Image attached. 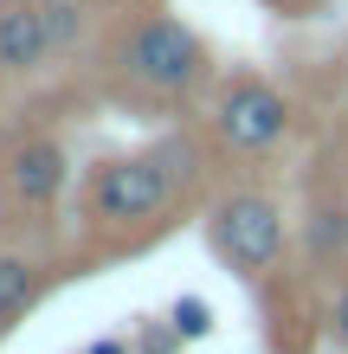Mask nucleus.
Here are the masks:
<instances>
[{"label": "nucleus", "instance_id": "nucleus-1", "mask_svg": "<svg viewBox=\"0 0 348 354\" xmlns=\"http://www.w3.org/2000/svg\"><path fill=\"white\" fill-rule=\"evenodd\" d=\"M187 180V142H161V149L116 155L91 174V219L104 232H136L168 213V200Z\"/></svg>", "mask_w": 348, "mask_h": 354}, {"label": "nucleus", "instance_id": "nucleus-2", "mask_svg": "<svg viewBox=\"0 0 348 354\" xmlns=\"http://www.w3.org/2000/svg\"><path fill=\"white\" fill-rule=\"evenodd\" d=\"M116 71L122 84L155 97V103H174V97H194L207 84V46H200L194 26H181L168 13H142L129 32L116 39Z\"/></svg>", "mask_w": 348, "mask_h": 354}, {"label": "nucleus", "instance_id": "nucleus-3", "mask_svg": "<svg viewBox=\"0 0 348 354\" xmlns=\"http://www.w3.org/2000/svg\"><path fill=\"white\" fill-rule=\"evenodd\" d=\"M207 239L245 283H264L284 264V206L271 194H258V187H239V194H226L213 206Z\"/></svg>", "mask_w": 348, "mask_h": 354}, {"label": "nucleus", "instance_id": "nucleus-4", "mask_svg": "<svg viewBox=\"0 0 348 354\" xmlns=\"http://www.w3.org/2000/svg\"><path fill=\"white\" fill-rule=\"evenodd\" d=\"M291 97H284L277 84H264V77H226L213 97V136H219V149H232V155H271L284 136H291Z\"/></svg>", "mask_w": 348, "mask_h": 354}, {"label": "nucleus", "instance_id": "nucleus-5", "mask_svg": "<svg viewBox=\"0 0 348 354\" xmlns=\"http://www.w3.org/2000/svg\"><path fill=\"white\" fill-rule=\"evenodd\" d=\"M65 180H71V155H65V142H52V136H26L7 155V187H13V200L26 206V213H46V206L65 194Z\"/></svg>", "mask_w": 348, "mask_h": 354}, {"label": "nucleus", "instance_id": "nucleus-6", "mask_svg": "<svg viewBox=\"0 0 348 354\" xmlns=\"http://www.w3.org/2000/svg\"><path fill=\"white\" fill-rule=\"evenodd\" d=\"M52 52H58V32H52L46 0H7L0 7V71L7 77L39 71Z\"/></svg>", "mask_w": 348, "mask_h": 354}, {"label": "nucleus", "instance_id": "nucleus-7", "mask_svg": "<svg viewBox=\"0 0 348 354\" xmlns=\"http://www.w3.org/2000/svg\"><path fill=\"white\" fill-rule=\"evenodd\" d=\"M39 283H46L39 258H33V252H13V245H0V335H7V328L39 303Z\"/></svg>", "mask_w": 348, "mask_h": 354}, {"label": "nucleus", "instance_id": "nucleus-8", "mask_svg": "<svg viewBox=\"0 0 348 354\" xmlns=\"http://www.w3.org/2000/svg\"><path fill=\"white\" fill-rule=\"evenodd\" d=\"M310 258L316 264L348 258V206H316V219H310Z\"/></svg>", "mask_w": 348, "mask_h": 354}, {"label": "nucleus", "instance_id": "nucleus-9", "mask_svg": "<svg viewBox=\"0 0 348 354\" xmlns=\"http://www.w3.org/2000/svg\"><path fill=\"white\" fill-rule=\"evenodd\" d=\"M168 322H174V335H181V342H200V335L213 328V309L200 303V297H181V303L168 309Z\"/></svg>", "mask_w": 348, "mask_h": 354}, {"label": "nucleus", "instance_id": "nucleus-10", "mask_svg": "<svg viewBox=\"0 0 348 354\" xmlns=\"http://www.w3.org/2000/svg\"><path fill=\"white\" fill-rule=\"evenodd\" d=\"M329 335H336V348H348V283L336 290V303H329Z\"/></svg>", "mask_w": 348, "mask_h": 354}, {"label": "nucleus", "instance_id": "nucleus-11", "mask_svg": "<svg viewBox=\"0 0 348 354\" xmlns=\"http://www.w3.org/2000/svg\"><path fill=\"white\" fill-rule=\"evenodd\" d=\"M174 342L181 335H174V322H168V328H155V335H142V354H174Z\"/></svg>", "mask_w": 348, "mask_h": 354}, {"label": "nucleus", "instance_id": "nucleus-12", "mask_svg": "<svg viewBox=\"0 0 348 354\" xmlns=\"http://www.w3.org/2000/svg\"><path fill=\"white\" fill-rule=\"evenodd\" d=\"M84 354H136V348H129V342H122V335H104V342H91Z\"/></svg>", "mask_w": 348, "mask_h": 354}]
</instances>
